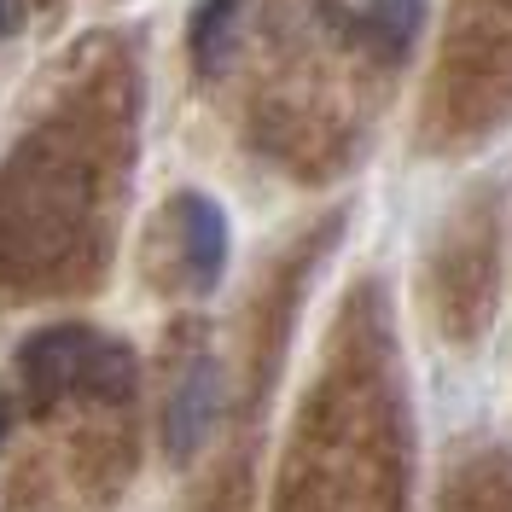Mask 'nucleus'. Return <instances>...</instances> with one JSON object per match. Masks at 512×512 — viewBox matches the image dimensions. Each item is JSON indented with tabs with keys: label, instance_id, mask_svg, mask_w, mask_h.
<instances>
[{
	"label": "nucleus",
	"instance_id": "7ed1b4c3",
	"mask_svg": "<svg viewBox=\"0 0 512 512\" xmlns=\"http://www.w3.org/2000/svg\"><path fill=\"white\" fill-rule=\"evenodd\" d=\"M175 216H181V251H187L192 286L210 291L227 268V216L204 198V192H187V198L175 204Z\"/></svg>",
	"mask_w": 512,
	"mask_h": 512
},
{
	"label": "nucleus",
	"instance_id": "423d86ee",
	"mask_svg": "<svg viewBox=\"0 0 512 512\" xmlns=\"http://www.w3.org/2000/svg\"><path fill=\"white\" fill-rule=\"evenodd\" d=\"M82 396H94V402H123V396H134V355H128L117 338H99L94 344Z\"/></svg>",
	"mask_w": 512,
	"mask_h": 512
},
{
	"label": "nucleus",
	"instance_id": "f03ea898",
	"mask_svg": "<svg viewBox=\"0 0 512 512\" xmlns=\"http://www.w3.org/2000/svg\"><path fill=\"white\" fill-rule=\"evenodd\" d=\"M216 367L210 361H192L187 373L175 379V390H169V419H163V443H169V454L175 460H192L198 454V443L210 437V425H216Z\"/></svg>",
	"mask_w": 512,
	"mask_h": 512
},
{
	"label": "nucleus",
	"instance_id": "20e7f679",
	"mask_svg": "<svg viewBox=\"0 0 512 512\" xmlns=\"http://www.w3.org/2000/svg\"><path fill=\"white\" fill-rule=\"evenodd\" d=\"M239 18H245V0H204L192 12V64H198V76H216L233 59Z\"/></svg>",
	"mask_w": 512,
	"mask_h": 512
},
{
	"label": "nucleus",
	"instance_id": "0eeeda50",
	"mask_svg": "<svg viewBox=\"0 0 512 512\" xmlns=\"http://www.w3.org/2000/svg\"><path fill=\"white\" fill-rule=\"evenodd\" d=\"M12 18H18V0H0V35L12 30Z\"/></svg>",
	"mask_w": 512,
	"mask_h": 512
},
{
	"label": "nucleus",
	"instance_id": "39448f33",
	"mask_svg": "<svg viewBox=\"0 0 512 512\" xmlns=\"http://www.w3.org/2000/svg\"><path fill=\"white\" fill-rule=\"evenodd\" d=\"M419 24H425V0H373L367 41H373V53H384V59H402L414 47Z\"/></svg>",
	"mask_w": 512,
	"mask_h": 512
},
{
	"label": "nucleus",
	"instance_id": "f257e3e1",
	"mask_svg": "<svg viewBox=\"0 0 512 512\" xmlns=\"http://www.w3.org/2000/svg\"><path fill=\"white\" fill-rule=\"evenodd\" d=\"M94 344L99 332H88V326H47L18 350V379H24L35 408H53L59 396H82Z\"/></svg>",
	"mask_w": 512,
	"mask_h": 512
}]
</instances>
